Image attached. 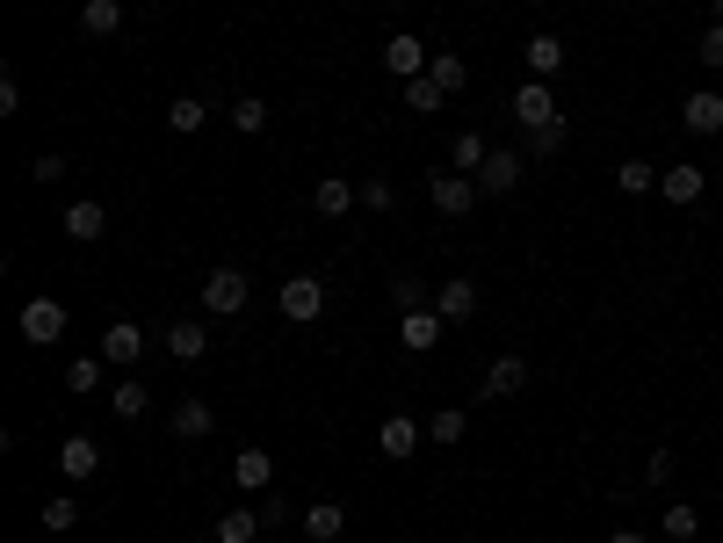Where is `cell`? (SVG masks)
<instances>
[{"mask_svg": "<svg viewBox=\"0 0 723 543\" xmlns=\"http://www.w3.org/2000/svg\"><path fill=\"white\" fill-rule=\"evenodd\" d=\"M109 406H116V421H145V406H153V391H145L138 377H123V385L109 391Z\"/></svg>", "mask_w": 723, "mask_h": 543, "instance_id": "f1b7e54d", "label": "cell"}, {"mask_svg": "<svg viewBox=\"0 0 723 543\" xmlns=\"http://www.w3.org/2000/svg\"><path fill=\"white\" fill-rule=\"evenodd\" d=\"M514 181H521V153H492L478 167V196H507Z\"/></svg>", "mask_w": 723, "mask_h": 543, "instance_id": "7402d4cb", "label": "cell"}, {"mask_svg": "<svg viewBox=\"0 0 723 543\" xmlns=\"http://www.w3.org/2000/svg\"><path fill=\"white\" fill-rule=\"evenodd\" d=\"M680 123H688L694 138H716V131H723V95L716 88H694L688 102H680Z\"/></svg>", "mask_w": 723, "mask_h": 543, "instance_id": "9c48e42d", "label": "cell"}, {"mask_svg": "<svg viewBox=\"0 0 723 543\" xmlns=\"http://www.w3.org/2000/svg\"><path fill=\"white\" fill-rule=\"evenodd\" d=\"M260 522H268L260 508H224V514H218V543H254Z\"/></svg>", "mask_w": 723, "mask_h": 543, "instance_id": "603a6c76", "label": "cell"}, {"mask_svg": "<svg viewBox=\"0 0 723 543\" xmlns=\"http://www.w3.org/2000/svg\"><path fill=\"white\" fill-rule=\"evenodd\" d=\"M615 189L622 196H652L658 189V167H652V159H622V167H615Z\"/></svg>", "mask_w": 723, "mask_h": 543, "instance_id": "f546056e", "label": "cell"}, {"mask_svg": "<svg viewBox=\"0 0 723 543\" xmlns=\"http://www.w3.org/2000/svg\"><path fill=\"white\" fill-rule=\"evenodd\" d=\"M514 117H521V131H543V123L565 117L557 95H550V80H521V88H514Z\"/></svg>", "mask_w": 723, "mask_h": 543, "instance_id": "5b68a950", "label": "cell"}, {"mask_svg": "<svg viewBox=\"0 0 723 543\" xmlns=\"http://www.w3.org/2000/svg\"><path fill=\"white\" fill-rule=\"evenodd\" d=\"M167 355H174V363H203V355H210V326H203V319H174V326H167Z\"/></svg>", "mask_w": 723, "mask_h": 543, "instance_id": "4fadbf2b", "label": "cell"}, {"mask_svg": "<svg viewBox=\"0 0 723 543\" xmlns=\"http://www.w3.org/2000/svg\"><path fill=\"white\" fill-rule=\"evenodd\" d=\"M427 196H434V211H442V218H470V211H478V181L456 175V167H442V175L427 181Z\"/></svg>", "mask_w": 723, "mask_h": 543, "instance_id": "277c9868", "label": "cell"}, {"mask_svg": "<svg viewBox=\"0 0 723 543\" xmlns=\"http://www.w3.org/2000/svg\"><path fill=\"white\" fill-rule=\"evenodd\" d=\"M702 189H709V175L694 167V159H680V167H666V175H658V196H666V203H680V211H688V203H702Z\"/></svg>", "mask_w": 723, "mask_h": 543, "instance_id": "8fae6325", "label": "cell"}, {"mask_svg": "<svg viewBox=\"0 0 723 543\" xmlns=\"http://www.w3.org/2000/svg\"><path fill=\"white\" fill-rule=\"evenodd\" d=\"M391 304H398V319H405V312H427L434 290H427V282H413V276H398L391 282Z\"/></svg>", "mask_w": 723, "mask_h": 543, "instance_id": "d6a6232c", "label": "cell"}, {"mask_svg": "<svg viewBox=\"0 0 723 543\" xmlns=\"http://www.w3.org/2000/svg\"><path fill=\"white\" fill-rule=\"evenodd\" d=\"M102 385V355H80V363H66V391H94Z\"/></svg>", "mask_w": 723, "mask_h": 543, "instance_id": "8d00e7d4", "label": "cell"}, {"mask_svg": "<svg viewBox=\"0 0 723 543\" xmlns=\"http://www.w3.org/2000/svg\"><path fill=\"white\" fill-rule=\"evenodd\" d=\"M383 66H391V80H420V73L434 66V52L420 36H391V44H383Z\"/></svg>", "mask_w": 723, "mask_h": 543, "instance_id": "30bf717a", "label": "cell"}, {"mask_svg": "<svg viewBox=\"0 0 723 543\" xmlns=\"http://www.w3.org/2000/svg\"><path fill=\"white\" fill-rule=\"evenodd\" d=\"M362 211H391V181H362Z\"/></svg>", "mask_w": 723, "mask_h": 543, "instance_id": "ab89813d", "label": "cell"}, {"mask_svg": "<svg viewBox=\"0 0 723 543\" xmlns=\"http://www.w3.org/2000/svg\"><path fill=\"white\" fill-rule=\"evenodd\" d=\"M347 529V508H333V500H319V508H304V536L311 543H333Z\"/></svg>", "mask_w": 723, "mask_h": 543, "instance_id": "cb8c5ba5", "label": "cell"}, {"mask_svg": "<svg viewBox=\"0 0 723 543\" xmlns=\"http://www.w3.org/2000/svg\"><path fill=\"white\" fill-rule=\"evenodd\" d=\"M58 472H66V478H94V472H102V442H94V435H66V442H58Z\"/></svg>", "mask_w": 723, "mask_h": 543, "instance_id": "5bb4252c", "label": "cell"}, {"mask_svg": "<svg viewBox=\"0 0 723 543\" xmlns=\"http://www.w3.org/2000/svg\"><path fill=\"white\" fill-rule=\"evenodd\" d=\"M232 123H240L246 138H254V131H268V102H260V95H240V102H232Z\"/></svg>", "mask_w": 723, "mask_h": 543, "instance_id": "e575fe53", "label": "cell"}, {"mask_svg": "<svg viewBox=\"0 0 723 543\" xmlns=\"http://www.w3.org/2000/svg\"><path fill=\"white\" fill-rule=\"evenodd\" d=\"M658 529H666L672 543H694V536H702V514H694L688 500H672V508H658Z\"/></svg>", "mask_w": 723, "mask_h": 543, "instance_id": "4316f807", "label": "cell"}, {"mask_svg": "<svg viewBox=\"0 0 723 543\" xmlns=\"http://www.w3.org/2000/svg\"><path fill=\"white\" fill-rule=\"evenodd\" d=\"M203 435H218V413L203 399H181L174 406V442H203Z\"/></svg>", "mask_w": 723, "mask_h": 543, "instance_id": "ffe728a7", "label": "cell"}, {"mask_svg": "<svg viewBox=\"0 0 723 543\" xmlns=\"http://www.w3.org/2000/svg\"><path fill=\"white\" fill-rule=\"evenodd\" d=\"M246 298H254V282H246L240 268H218V276H203V312H210V319H240Z\"/></svg>", "mask_w": 723, "mask_h": 543, "instance_id": "6da1fadb", "label": "cell"}, {"mask_svg": "<svg viewBox=\"0 0 723 543\" xmlns=\"http://www.w3.org/2000/svg\"><path fill=\"white\" fill-rule=\"evenodd\" d=\"M550 153H565V117L543 123V131H529V159H550Z\"/></svg>", "mask_w": 723, "mask_h": 543, "instance_id": "d590c367", "label": "cell"}, {"mask_svg": "<svg viewBox=\"0 0 723 543\" xmlns=\"http://www.w3.org/2000/svg\"><path fill=\"white\" fill-rule=\"evenodd\" d=\"M30 181H36V189H52V181H66V159H58V153H36V159H30Z\"/></svg>", "mask_w": 723, "mask_h": 543, "instance_id": "74e56055", "label": "cell"}, {"mask_svg": "<svg viewBox=\"0 0 723 543\" xmlns=\"http://www.w3.org/2000/svg\"><path fill=\"white\" fill-rule=\"evenodd\" d=\"M694 52H702V66H709V73H723V22H709Z\"/></svg>", "mask_w": 723, "mask_h": 543, "instance_id": "f35d334b", "label": "cell"}, {"mask_svg": "<svg viewBox=\"0 0 723 543\" xmlns=\"http://www.w3.org/2000/svg\"><path fill=\"white\" fill-rule=\"evenodd\" d=\"M434 312H442L448 326L478 319V282H470V276H442V290H434Z\"/></svg>", "mask_w": 723, "mask_h": 543, "instance_id": "8992f818", "label": "cell"}, {"mask_svg": "<svg viewBox=\"0 0 723 543\" xmlns=\"http://www.w3.org/2000/svg\"><path fill=\"white\" fill-rule=\"evenodd\" d=\"M644 478H652V486H666V478H672V450H652V456H644Z\"/></svg>", "mask_w": 723, "mask_h": 543, "instance_id": "60d3db41", "label": "cell"}, {"mask_svg": "<svg viewBox=\"0 0 723 543\" xmlns=\"http://www.w3.org/2000/svg\"><path fill=\"white\" fill-rule=\"evenodd\" d=\"M521 385H529V363H521L514 348L485 363V399H521Z\"/></svg>", "mask_w": 723, "mask_h": 543, "instance_id": "ba28073f", "label": "cell"}, {"mask_svg": "<svg viewBox=\"0 0 723 543\" xmlns=\"http://www.w3.org/2000/svg\"><path fill=\"white\" fill-rule=\"evenodd\" d=\"M276 304H282V319H290V326H311V319L326 312V282L319 276H290L276 290Z\"/></svg>", "mask_w": 723, "mask_h": 543, "instance_id": "7a4b0ae2", "label": "cell"}, {"mask_svg": "<svg viewBox=\"0 0 723 543\" xmlns=\"http://www.w3.org/2000/svg\"><path fill=\"white\" fill-rule=\"evenodd\" d=\"M44 529H52V536H66V529H80V500H73V492H58V500H44Z\"/></svg>", "mask_w": 723, "mask_h": 543, "instance_id": "836d02e7", "label": "cell"}, {"mask_svg": "<svg viewBox=\"0 0 723 543\" xmlns=\"http://www.w3.org/2000/svg\"><path fill=\"white\" fill-rule=\"evenodd\" d=\"M709 22H723V0H709Z\"/></svg>", "mask_w": 723, "mask_h": 543, "instance_id": "ee69618b", "label": "cell"}, {"mask_svg": "<svg viewBox=\"0 0 723 543\" xmlns=\"http://www.w3.org/2000/svg\"><path fill=\"white\" fill-rule=\"evenodd\" d=\"M420 435H427V428H420L413 413H391V421L377 428V450H383V456L398 464V456H413V450H420Z\"/></svg>", "mask_w": 723, "mask_h": 543, "instance_id": "ac0fdd59", "label": "cell"}, {"mask_svg": "<svg viewBox=\"0 0 723 543\" xmlns=\"http://www.w3.org/2000/svg\"><path fill=\"white\" fill-rule=\"evenodd\" d=\"M109 232V211L94 203V196H80V203H66V240H80V246H94Z\"/></svg>", "mask_w": 723, "mask_h": 543, "instance_id": "e0dca14e", "label": "cell"}, {"mask_svg": "<svg viewBox=\"0 0 723 543\" xmlns=\"http://www.w3.org/2000/svg\"><path fill=\"white\" fill-rule=\"evenodd\" d=\"M521 58H529V80H557V73H565V36H557V30H535Z\"/></svg>", "mask_w": 723, "mask_h": 543, "instance_id": "7c38bea8", "label": "cell"}, {"mask_svg": "<svg viewBox=\"0 0 723 543\" xmlns=\"http://www.w3.org/2000/svg\"><path fill=\"white\" fill-rule=\"evenodd\" d=\"M80 30L87 36H116L123 30V0H87V8H80Z\"/></svg>", "mask_w": 723, "mask_h": 543, "instance_id": "d4e9b609", "label": "cell"}, {"mask_svg": "<svg viewBox=\"0 0 723 543\" xmlns=\"http://www.w3.org/2000/svg\"><path fill=\"white\" fill-rule=\"evenodd\" d=\"M464 435H470V413H464V406H442V413L427 421V442H442V450H456Z\"/></svg>", "mask_w": 723, "mask_h": 543, "instance_id": "484cf974", "label": "cell"}, {"mask_svg": "<svg viewBox=\"0 0 723 543\" xmlns=\"http://www.w3.org/2000/svg\"><path fill=\"white\" fill-rule=\"evenodd\" d=\"M145 355V326H131V319H116V326L102 333V363H116V369H131Z\"/></svg>", "mask_w": 723, "mask_h": 543, "instance_id": "2e32d148", "label": "cell"}, {"mask_svg": "<svg viewBox=\"0 0 723 543\" xmlns=\"http://www.w3.org/2000/svg\"><path fill=\"white\" fill-rule=\"evenodd\" d=\"M15 109H22V80H15V73H0V117H15Z\"/></svg>", "mask_w": 723, "mask_h": 543, "instance_id": "b9f144b4", "label": "cell"}, {"mask_svg": "<svg viewBox=\"0 0 723 543\" xmlns=\"http://www.w3.org/2000/svg\"><path fill=\"white\" fill-rule=\"evenodd\" d=\"M608 543H644V536H637V529H615V536H608Z\"/></svg>", "mask_w": 723, "mask_h": 543, "instance_id": "7bdbcfd3", "label": "cell"}, {"mask_svg": "<svg viewBox=\"0 0 723 543\" xmlns=\"http://www.w3.org/2000/svg\"><path fill=\"white\" fill-rule=\"evenodd\" d=\"M442 333H448V319L427 304V312H405V319H398V348H405V355H427Z\"/></svg>", "mask_w": 723, "mask_h": 543, "instance_id": "52a82bcc", "label": "cell"}, {"mask_svg": "<svg viewBox=\"0 0 723 543\" xmlns=\"http://www.w3.org/2000/svg\"><path fill=\"white\" fill-rule=\"evenodd\" d=\"M232 486H240V492H268V486H276V456H268V450H240V456H232Z\"/></svg>", "mask_w": 723, "mask_h": 543, "instance_id": "9a60e30c", "label": "cell"}, {"mask_svg": "<svg viewBox=\"0 0 723 543\" xmlns=\"http://www.w3.org/2000/svg\"><path fill=\"white\" fill-rule=\"evenodd\" d=\"M427 73L442 80L448 95H464V88H470V66H464V52H434V66H427Z\"/></svg>", "mask_w": 723, "mask_h": 543, "instance_id": "1f68e13d", "label": "cell"}, {"mask_svg": "<svg viewBox=\"0 0 723 543\" xmlns=\"http://www.w3.org/2000/svg\"><path fill=\"white\" fill-rule=\"evenodd\" d=\"M485 159H492L485 131H456V138H448V167H456V175H470V181H478V167H485Z\"/></svg>", "mask_w": 723, "mask_h": 543, "instance_id": "d6986e66", "label": "cell"}, {"mask_svg": "<svg viewBox=\"0 0 723 543\" xmlns=\"http://www.w3.org/2000/svg\"><path fill=\"white\" fill-rule=\"evenodd\" d=\"M442 102H448V88L434 80V73H420V80H405V109H413V117H434Z\"/></svg>", "mask_w": 723, "mask_h": 543, "instance_id": "83f0119b", "label": "cell"}, {"mask_svg": "<svg viewBox=\"0 0 723 543\" xmlns=\"http://www.w3.org/2000/svg\"><path fill=\"white\" fill-rule=\"evenodd\" d=\"M15 326H22V341H30V348H52L58 333H66V304H58V298H30Z\"/></svg>", "mask_w": 723, "mask_h": 543, "instance_id": "3957f363", "label": "cell"}, {"mask_svg": "<svg viewBox=\"0 0 723 543\" xmlns=\"http://www.w3.org/2000/svg\"><path fill=\"white\" fill-rule=\"evenodd\" d=\"M355 203H362V189H347L341 175H326L319 189H311V211H319V218H347Z\"/></svg>", "mask_w": 723, "mask_h": 543, "instance_id": "44dd1931", "label": "cell"}, {"mask_svg": "<svg viewBox=\"0 0 723 543\" xmlns=\"http://www.w3.org/2000/svg\"><path fill=\"white\" fill-rule=\"evenodd\" d=\"M203 117H210V102H196V95H174V102H167V131H181V138L203 131Z\"/></svg>", "mask_w": 723, "mask_h": 543, "instance_id": "4dcf8cb0", "label": "cell"}]
</instances>
